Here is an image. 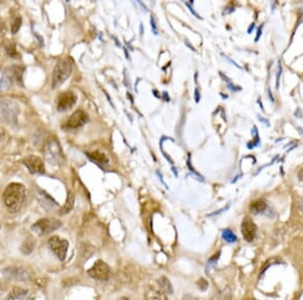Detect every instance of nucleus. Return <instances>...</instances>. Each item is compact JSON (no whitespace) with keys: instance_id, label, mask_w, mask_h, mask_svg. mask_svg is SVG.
Instances as JSON below:
<instances>
[{"instance_id":"f257e3e1","label":"nucleus","mask_w":303,"mask_h":300,"mask_svg":"<svg viewBox=\"0 0 303 300\" xmlns=\"http://www.w3.org/2000/svg\"><path fill=\"white\" fill-rule=\"evenodd\" d=\"M26 198V188L21 183L9 184L3 192V201L10 213L21 211Z\"/></svg>"},{"instance_id":"f03ea898","label":"nucleus","mask_w":303,"mask_h":300,"mask_svg":"<svg viewBox=\"0 0 303 300\" xmlns=\"http://www.w3.org/2000/svg\"><path fill=\"white\" fill-rule=\"evenodd\" d=\"M73 65L69 58L61 59L54 68L52 75V88H57L64 83L71 75Z\"/></svg>"},{"instance_id":"7ed1b4c3","label":"nucleus","mask_w":303,"mask_h":300,"mask_svg":"<svg viewBox=\"0 0 303 300\" xmlns=\"http://www.w3.org/2000/svg\"><path fill=\"white\" fill-rule=\"evenodd\" d=\"M44 158L51 165L60 164L63 158L62 150L56 140H51L44 147Z\"/></svg>"},{"instance_id":"20e7f679","label":"nucleus","mask_w":303,"mask_h":300,"mask_svg":"<svg viewBox=\"0 0 303 300\" xmlns=\"http://www.w3.org/2000/svg\"><path fill=\"white\" fill-rule=\"evenodd\" d=\"M62 226V222L55 218H42L38 220L34 226L33 231L38 235H45L50 234Z\"/></svg>"},{"instance_id":"39448f33","label":"nucleus","mask_w":303,"mask_h":300,"mask_svg":"<svg viewBox=\"0 0 303 300\" xmlns=\"http://www.w3.org/2000/svg\"><path fill=\"white\" fill-rule=\"evenodd\" d=\"M48 246H49L50 250L59 258L60 261H64L65 260L66 255H67V251H68V247H69V244H68V242L66 241V239L60 238L57 236H52L49 239Z\"/></svg>"},{"instance_id":"423d86ee","label":"nucleus","mask_w":303,"mask_h":300,"mask_svg":"<svg viewBox=\"0 0 303 300\" xmlns=\"http://www.w3.org/2000/svg\"><path fill=\"white\" fill-rule=\"evenodd\" d=\"M19 109L14 103L10 101L0 102V119L1 121L10 124L17 121Z\"/></svg>"},{"instance_id":"0eeeda50","label":"nucleus","mask_w":303,"mask_h":300,"mask_svg":"<svg viewBox=\"0 0 303 300\" xmlns=\"http://www.w3.org/2000/svg\"><path fill=\"white\" fill-rule=\"evenodd\" d=\"M110 270L108 264H105L103 261L98 260L94 263L92 268L88 270V275L96 280L105 281L109 278Z\"/></svg>"},{"instance_id":"6e6552de","label":"nucleus","mask_w":303,"mask_h":300,"mask_svg":"<svg viewBox=\"0 0 303 300\" xmlns=\"http://www.w3.org/2000/svg\"><path fill=\"white\" fill-rule=\"evenodd\" d=\"M241 234L247 242L252 243L257 236V226L250 217H245L241 222Z\"/></svg>"},{"instance_id":"1a4fd4ad","label":"nucleus","mask_w":303,"mask_h":300,"mask_svg":"<svg viewBox=\"0 0 303 300\" xmlns=\"http://www.w3.org/2000/svg\"><path fill=\"white\" fill-rule=\"evenodd\" d=\"M23 164L32 174H42L44 172V164L37 156H28L23 160Z\"/></svg>"},{"instance_id":"9d476101","label":"nucleus","mask_w":303,"mask_h":300,"mask_svg":"<svg viewBox=\"0 0 303 300\" xmlns=\"http://www.w3.org/2000/svg\"><path fill=\"white\" fill-rule=\"evenodd\" d=\"M5 277L15 281H28L30 279L26 270L19 267H9L3 271Z\"/></svg>"},{"instance_id":"9b49d317","label":"nucleus","mask_w":303,"mask_h":300,"mask_svg":"<svg viewBox=\"0 0 303 300\" xmlns=\"http://www.w3.org/2000/svg\"><path fill=\"white\" fill-rule=\"evenodd\" d=\"M76 100H77V96L73 92H65L61 94L58 100V109L60 111H66L72 108L76 103Z\"/></svg>"},{"instance_id":"f8f14e48","label":"nucleus","mask_w":303,"mask_h":300,"mask_svg":"<svg viewBox=\"0 0 303 300\" xmlns=\"http://www.w3.org/2000/svg\"><path fill=\"white\" fill-rule=\"evenodd\" d=\"M87 121H88L87 113L83 110H77L75 111L69 118L67 126L70 129H78L82 127Z\"/></svg>"},{"instance_id":"ddd939ff","label":"nucleus","mask_w":303,"mask_h":300,"mask_svg":"<svg viewBox=\"0 0 303 300\" xmlns=\"http://www.w3.org/2000/svg\"><path fill=\"white\" fill-rule=\"evenodd\" d=\"M267 209V203L263 199H258L250 204V211L254 214H263Z\"/></svg>"},{"instance_id":"4468645a","label":"nucleus","mask_w":303,"mask_h":300,"mask_svg":"<svg viewBox=\"0 0 303 300\" xmlns=\"http://www.w3.org/2000/svg\"><path fill=\"white\" fill-rule=\"evenodd\" d=\"M145 297L146 300H168L165 292L157 289H149L146 292Z\"/></svg>"},{"instance_id":"2eb2a0df","label":"nucleus","mask_w":303,"mask_h":300,"mask_svg":"<svg viewBox=\"0 0 303 300\" xmlns=\"http://www.w3.org/2000/svg\"><path fill=\"white\" fill-rule=\"evenodd\" d=\"M28 291L21 287H14L7 300H26Z\"/></svg>"},{"instance_id":"dca6fc26","label":"nucleus","mask_w":303,"mask_h":300,"mask_svg":"<svg viewBox=\"0 0 303 300\" xmlns=\"http://www.w3.org/2000/svg\"><path fill=\"white\" fill-rule=\"evenodd\" d=\"M158 283H159L163 292H165L166 294L167 293L168 294L173 293V286H172V284L168 278L165 277V276H162L160 279H158Z\"/></svg>"},{"instance_id":"f3484780","label":"nucleus","mask_w":303,"mask_h":300,"mask_svg":"<svg viewBox=\"0 0 303 300\" xmlns=\"http://www.w3.org/2000/svg\"><path fill=\"white\" fill-rule=\"evenodd\" d=\"M11 85V81L10 78L8 77V75L3 71L0 69V92L1 91H5L7 90Z\"/></svg>"},{"instance_id":"a211bd4d","label":"nucleus","mask_w":303,"mask_h":300,"mask_svg":"<svg viewBox=\"0 0 303 300\" xmlns=\"http://www.w3.org/2000/svg\"><path fill=\"white\" fill-rule=\"evenodd\" d=\"M35 246H36V241H35V239L33 237H28L22 243V245L21 247V250H22V252L24 255H29L30 253L34 251Z\"/></svg>"},{"instance_id":"6ab92c4d","label":"nucleus","mask_w":303,"mask_h":300,"mask_svg":"<svg viewBox=\"0 0 303 300\" xmlns=\"http://www.w3.org/2000/svg\"><path fill=\"white\" fill-rule=\"evenodd\" d=\"M221 236L222 238L224 239V241L226 243H230V244H234L238 241V237L236 236V234L231 231L230 229H225L222 231V234H221Z\"/></svg>"},{"instance_id":"aec40b11","label":"nucleus","mask_w":303,"mask_h":300,"mask_svg":"<svg viewBox=\"0 0 303 300\" xmlns=\"http://www.w3.org/2000/svg\"><path fill=\"white\" fill-rule=\"evenodd\" d=\"M88 156H89V158H91L93 161H95L99 164H108V157H106L103 153H100L98 151L93 152V153H89Z\"/></svg>"},{"instance_id":"412c9836","label":"nucleus","mask_w":303,"mask_h":300,"mask_svg":"<svg viewBox=\"0 0 303 300\" xmlns=\"http://www.w3.org/2000/svg\"><path fill=\"white\" fill-rule=\"evenodd\" d=\"M73 206H74V194L73 193H69L67 201H66V204L64 205L62 212H61V214H66L70 213L72 211Z\"/></svg>"},{"instance_id":"4be33fe9","label":"nucleus","mask_w":303,"mask_h":300,"mask_svg":"<svg viewBox=\"0 0 303 300\" xmlns=\"http://www.w3.org/2000/svg\"><path fill=\"white\" fill-rule=\"evenodd\" d=\"M22 23V20L20 16H15L11 20V33L17 34L19 32V29L21 28V25Z\"/></svg>"},{"instance_id":"5701e85b","label":"nucleus","mask_w":303,"mask_h":300,"mask_svg":"<svg viewBox=\"0 0 303 300\" xmlns=\"http://www.w3.org/2000/svg\"><path fill=\"white\" fill-rule=\"evenodd\" d=\"M5 53L10 57V58H20V54L18 53L17 49H15V44L10 43L5 47Z\"/></svg>"},{"instance_id":"b1692460","label":"nucleus","mask_w":303,"mask_h":300,"mask_svg":"<svg viewBox=\"0 0 303 300\" xmlns=\"http://www.w3.org/2000/svg\"><path fill=\"white\" fill-rule=\"evenodd\" d=\"M12 73L14 74V77H15V79H17L19 82H21L22 81V68H21V67H13V69H12Z\"/></svg>"},{"instance_id":"393cba45","label":"nucleus","mask_w":303,"mask_h":300,"mask_svg":"<svg viewBox=\"0 0 303 300\" xmlns=\"http://www.w3.org/2000/svg\"><path fill=\"white\" fill-rule=\"evenodd\" d=\"M151 23H152V26H153V31L155 33V35H157V28H156V22H155V19L152 18L151 19Z\"/></svg>"},{"instance_id":"a878e982","label":"nucleus","mask_w":303,"mask_h":300,"mask_svg":"<svg viewBox=\"0 0 303 300\" xmlns=\"http://www.w3.org/2000/svg\"><path fill=\"white\" fill-rule=\"evenodd\" d=\"M262 27H263L262 25H261V26L259 27V31H258V36H257V37H256V39H255V41H256V42H257L258 40H259V39H260V37H261V33H262Z\"/></svg>"},{"instance_id":"bb28decb","label":"nucleus","mask_w":303,"mask_h":300,"mask_svg":"<svg viewBox=\"0 0 303 300\" xmlns=\"http://www.w3.org/2000/svg\"><path fill=\"white\" fill-rule=\"evenodd\" d=\"M3 29H4V22H3L2 19L0 18V33H1Z\"/></svg>"},{"instance_id":"cd10ccee","label":"nucleus","mask_w":303,"mask_h":300,"mask_svg":"<svg viewBox=\"0 0 303 300\" xmlns=\"http://www.w3.org/2000/svg\"><path fill=\"white\" fill-rule=\"evenodd\" d=\"M298 178L300 179V181L303 182V169H301L299 172H298Z\"/></svg>"},{"instance_id":"c85d7f7f","label":"nucleus","mask_w":303,"mask_h":300,"mask_svg":"<svg viewBox=\"0 0 303 300\" xmlns=\"http://www.w3.org/2000/svg\"><path fill=\"white\" fill-rule=\"evenodd\" d=\"M254 23L251 25V27H250V29H248V33H252V31H253V28H254Z\"/></svg>"},{"instance_id":"c756f323","label":"nucleus","mask_w":303,"mask_h":300,"mask_svg":"<svg viewBox=\"0 0 303 300\" xmlns=\"http://www.w3.org/2000/svg\"><path fill=\"white\" fill-rule=\"evenodd\" d=\"M118 300H130V298H127V297H121V298H119Z\"/></svg>"},{"instance_id":"7c9ffc66","label":"nucleus","mask_w":303,"mask_h":300,"mask_svg":"<svg viewBox=\"0 0 303 300\" xmlns=\"http://www.w3.org/2000/svg\"><path fill=\"white\" fill-rule=\"evenodd\" d=\"M0 294H1V286H0Z\"/></svg>"},{"instance_id":"2f4dec72","label":"nucleus","mask_w":303,"mask_h":300,"mask_svg":"<svg viewBox=\"0 0 303 300\" xmlns=\"http://www.w3.org/2000/svg\"><path fill=\"white\" fill-rule=\"evenodd\" d=\"M0 134H1V129H0Z\"/></svg>"}]
</instances>
